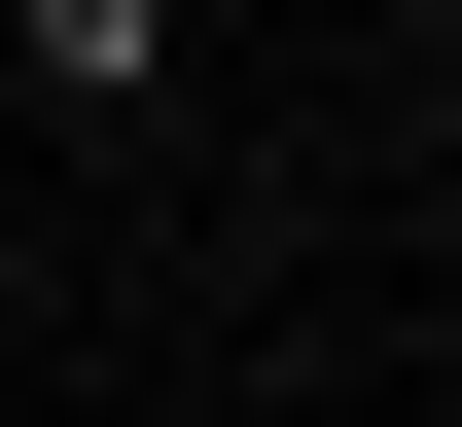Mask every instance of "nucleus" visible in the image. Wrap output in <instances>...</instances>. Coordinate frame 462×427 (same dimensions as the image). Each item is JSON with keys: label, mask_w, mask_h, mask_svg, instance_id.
Instances as JSON below:
<instances>
[{"label": "nucleus", "mask_w": 462, "mask_h": 427, "mask_svg": "<svg viewBox=\"0 0 462 427\" xmlns=\"http://www.w3.org/2000/svg\"><path fill=\"white\" fill-rule=\"evenodd\" d=\"M178 36L214 0H36V107H178Z\"/></svg>", "instance_id": "f257e3e1"}]
</instances>
